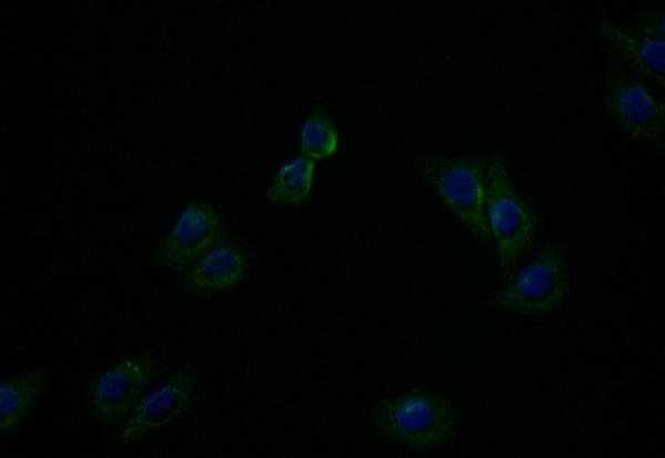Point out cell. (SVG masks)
Masks as SVG:
<instances>
[{
	"mask_svg": "<svg viewBox=\"0 0 665 458\" xmlns=\"http://www.w3.org/2000/svg\"><path fill=\"white\" fill-rule=\"evenodd\" d=\"M371 417L374 430L381 439L417 451L444 445L460 425L457 405L426 390L379 399L372 406Z\"/></svg>",
	"mask_w": 665,
	"mask_h": 458,
	"instance_id": "obj_1",
	"label": "cell"
},
{
	"mask_svg": "<svg viewBox=\"0 0 665 458\" xmlns=\"http://www.w3.org/2000/svg\"><path fill=\"white\" fill-rule=\"evenodd\" d=\"M417 165L471 235L481 243L491 241L487 222L488 157L434 155L419 159Z\"/></svg>",
	"mask_w": 665,
	"mask_h": 458,
	"instance_id": "obj_2",
	"label": "cell"
},
{
	"mask_svg": "<svg viewBox=\"0 0 665 458\" xmlns=\"http://www.w3.org/2000/svg\"><path fill=\"white\" fill-rule=\"evenodd\" d=\"M488 163L487 222L495 246L499 272L505 275L515 269L520 257L529 248L538 217L516 190L504 159L495 154L488 157Z\"/></svg>",
	"mask_w": 665,
	"mask_h": 458,
	"instance_id": "obj_3",
	"label": "cell"
},
{
	"mask_svg": "<svg viewBox=\"0 0 665 458\" xmlns=\"http://www.w3.org/2000/svg\"><path fill=\"white\" fill-rule=\"evenodd\" d=\"M569 292L567 258L562 246L550 240L538 250L512 282L485 302L499 311L522 316L542 315L557 308Z\"/></svg>",
	"mask_w": 665,
	"mask_h": 458,
	"instance_id": "obj_4",
	"label": "cell"
},
{
	"mask_svg": "<svg viewBox=\"0 0 665 458\" xmlns=\"http://www.w3.org/2000/svg\"><path fill=\"white\" fill-rule=\"evenodd\" d=\"M604 103L607 118L628 138L654 146L663 143L665 103L642 82L610 71Z\"/></svg>",
	"mask_w": 665,
	"mask_h": 458,
	"instance_id": "obj_5",
	"label": "cell"
},
{
	"mask_svg": "<svg viewBox=\"0 0 665 458\" xmlns=\"http://www.w3.org/2000/svg\"><path fill=\"white\" fill-rule=\"evenodd\" d=\"M161 370V360L152 353L121 359L95 378L88 400L90 415L99 420L125 417Z\"/></svg>",
	"mask_w": 665,
	"mask_h": 458,
	"instance_id": "obj_6",
	"label": "cell"
},
{
	"mask_svg": "<svg viewBox=\"0 0 665 458\" xmlns=\"http://www.w3.org/2000/svg\"><path fill=\"white\" fill-rule=\"evenodd\" d=\"M222 215L209 203L190 202L178 214L172 230L164 235L156 253V263L177 273L209 247L226 240Z\"/></svg>",
	"mask_w": 665,
	"mask_h": 458,
	"instance_id": "obj_7",
	"label": "cell"
},
{
	"mask_svg": "<svg viewBox=\"0 0 665 458\" xmlns=\"http://www.w3.org/2000/svg\"><path fill=\"white\" fill-rule=\"evenodd\" d=\"M194 395V373L188 368L175 369L164 383L143 395L124 417L119 439L131 444L184 418L192 409Z\"/></svg>",
	"mask_w": 665,
	"mask_h": 458,
	"instance_id": "obj_8",
	"label": "cell"
},
{
	"mask_svg": "<svg viewBox=\"0 0 665 458\" xmlns=\"http://www.w3.org/2000/svg\"><path fill=\"white\" fill-rule=\"evenodd\" d=\"M248 256L239 241L224 240L183 269L188 293H212L237 285L246 275Z\"/></svg>",
	"mask_w": 665,
	"mask_h": 458,
	"instance_id": "obj_9",
	"label": "cell"
},
{
	"mask_svg": "<svg viewBox=\"0 0 665 458\" xmlns=\"http://www.w3.org/2000/svg\"><path fill=\"white\" fill-rule=\"evenodd\" d=\"M598 31L634 72L665 86V35L642 32L610 17L601 19Z\"/></svg>",
	"mask_w": 665,
	"mask_h": 458,
	"instance_id": "obj_10",
	"label": "cell"
},
{
	"mask_svg": "<svg viewBox=\"0 0 665 458\" xmlns=\"http://www.w3.org/2000/svg\"><path fill=\"white\" fill-rule=\"evenodd\" d=\"M51 370L33 367L3 378L0 383V430L7 431L27 419L45 389Z\"/></svg>",
	"mask_w": 665,
	"mask_h": 458,
	"instance_id": "obj_11",
	"label": "cell"
},
{
	"mask_svg": "<svg viewBox=\"0 0 665 458\" xmlns=\"http://www.w3.org/2000/svg\"><path fill=\"white\" fill-rule=\"evenodd\" d=\"M315 161L300 155L284 164L273 177L267 197L274 204L301 206L310 195Z\"/></svg>",
	"mask_w": 665,
	"mask_h": 458,
	"instance_id": "obj_12",
	"label": "cell"
},
{
	"mask_svg": "<svg viewBox=\"0 0 665 458\" xmlns=\"http://www.w3.org/2000/svg\"><path fill=\"white\" fill-rule=\"evenodd\" d=\"M303 155L320 161L332 155L338 145V130L326 110L314 108L305 118L299 130Z\"/></svg>",
	"mask_w": 665,
	"mask_h": 458,
	"instance_id": "obj_13",
	"label": "cell"
}]
</instances>
